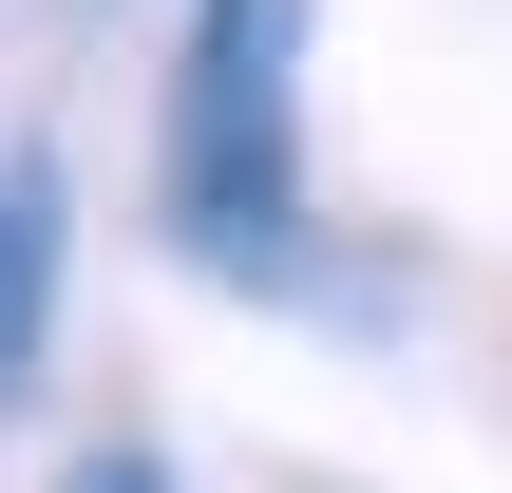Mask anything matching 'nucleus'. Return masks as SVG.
Wrapping results in <instances>:
<instances>
[{"label":"nucleus","instance_id":"f257e3e1","mask_svg":"<svg viewBox=\"0 0 512 493\" xmlns=\"http://www.w3.org/2000/svg\"><path fill=\"white\" fill-rule=\"evenodd\" d=\"M285 76H304V0H190V38H171V247H209L228 285H285V190H304Z\"/></svg>","mask_w":512,"mask_h":493},{"label":"nucleus","instance_id":"f03ea898","mask_svg":"<svg viewBox=\"0 0 512 493\" xmlns=\"http://www.w3.org/2000/svg\"><path fill=\"white\" fill-rule=\"evenodd\" d=\"M38 285H57V171L0 152V380L38 361Z\"/></svg>","mask_w":512,"mask_h":493},{"label":"nucleus","instance_id":"7ed1b4c3","mask_svg":"<svg viewBox=\"0 0 512 493\" xmlns=\"http://www.w3.org/2000/svg\"><path fill=\"white\" fill-rule=\"evenodd\" d=\"M95 493H152V475H95Z\"/></svg>","mask_w":512,"mask_h":493}]
</instances>
